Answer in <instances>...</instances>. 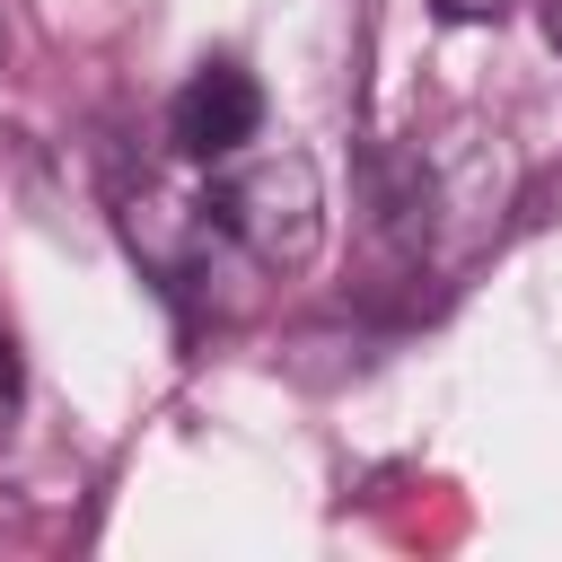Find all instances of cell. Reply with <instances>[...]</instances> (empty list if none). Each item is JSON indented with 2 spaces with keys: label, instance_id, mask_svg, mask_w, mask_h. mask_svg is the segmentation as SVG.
Returning a JSON list of instances; mask_svg holds the SVG:
<instances>
[{
  "label": "cell",
  "instance_id": "1",
  "mask_svg": "<svg viewBox=\"0 0 562 562\" xmlns=\"http://www.w3.org/2000/svg\"><path fill=\"white\" fill-rule=\"evenodd\" d=\"M202 220H211L220 237H237L263 272L316 263V246H325V184H316V158H307V149H237V158H211Z\"/></svg>",
  "mask_w": 562,
  "mask_h": 562
},
{
  "label": "cell",
  "instance_id": "2",
  "mask_svg": "<svg viewBox=\"0 0 562 562\" xmlns=\"http://www.w3.org/2000/svg\"><path fill=\"white\" fill-rule=\"evenodd\" d=\"M255 132H263V88H255V70L228 61V53L202 61V70L167 97V140H176V158H193V167L237 158Z\"/></svg>",
  "mask_w": 562,
  "mask_h": 562
},
{
  "label": "cell",
  "instance_id": "3",
  "mask_svg": "<svg viewBox=\"0 0 562 562\" xmlns=\"http://www.w3.org/2000/svg\"><path fill=\"white\" fill-rule=\"evenodd\" d=\"M439 18H457V26H483V18H509V0H430Z\"/></svg>",
  "mask_w": 562,
  "mask_h": 562
},
{
  "label": "cell",
  "instance_id": "4",
  "mask_svg": "<svg viewBox=\"0 0 562 562\" xmlns=\"http://www.w3.org/2000/svg\"><path fill=\"white\" fill-rule=\"evenodd\" d=\"M18 395H26V378H18V351H9V342H0V422H9V413H18Z\"/></svg>",
  "mask_w": 562,
  "mask_h": 562
},
{
  "label": "cell",
  "instance_id": "5",
  "mask_svg": "<svg viewBox=\"0 0 562 562\" xmlns=\"http://www.w3.org/2000/svg\"><path fill=\"white\" fill-rule=\"evenodd\" d=\"M544 35H553V53H562V0H544Z\"/></svg>",
  "mask_w": 562,
  "mask_h": 562
}]
</instances>
